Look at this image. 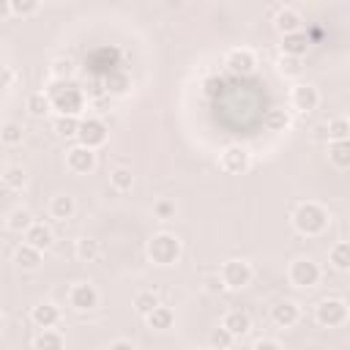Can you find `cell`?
<instances>
[{"mask_svg":"<svg viewBox=\"0 0 350 350\" xmlns=\"http://www.w3.org/2000/svg\"><path fill=\"white\" fill-rule=\"evenodd\" d=\"M30 317H33V323H36L38 328H52V325L60 320V309H57L55 304H38V306H33Z\"/></svg>","mask_w":350,"mask_h":350,"instance_id":"d6986e66","label":"cell"},{"mask_svg":"<svg viewBox=\"0 0 350 350\" xmlns=\"http://www.w3.org/2000/svg\"><path fill=\"white\" fill-rule=\"evenodd\" d=\"M298 306L293 304V301H279L273 309H271V317H273V323L276 325H282V328H290V325H295L298 323Z\"/></svg>","mask_w":350,"mask_h":350,"instance_id":"2e32d148","label":"cell"},{"mask_svg":"<svg viewBox=\"0 0 350 350\" xmlns=\"http://www.w3.org/2000/svg\"><path fill=\"white\" fill-rule=\"evenodd\" d=\"M46 96H49L52 109H57L60 115L77 118L82 112V107H85V96H82V90L74 82H57L55 88H49Z\"/></svg>","mask_w":350,"mask_h":350,"instance_id":"7a4b0ae2","label":"cell"},{"mask_svg":"<svg viewBox=\"0 0 350 350\" xmlns=\"http://www.w3.org/2000/svg\"><path fill=\"white\" fill-rule=\"evenodd\" d=\"M68 304L77 309V312H90L98 306V290L90 284V282H77L68 293Z\"/></svg>","mask_w":350,"mask_h":350,"instance_id":"ba28073f","label":"cell"},{"mask_svg":"<svg viewBox=\"0 0 350 350\" xmlns=\"http://www.w3.org/2000/svg\"><path fill=\"white\" fill-rule=\"evenodd\" d=\"M347 134H350V123H347V118H334V120L328 123V137H331L334 142L347 139Z\"/></svg>","mask_w":350,"mask_h":350,"instance_id":"e575fe53","label":"cell"},{"mask_svg":"<svg viewBox=\"0 0 350 350\" xmlns=\"http://www.w3.org/2000/svg\"><path fill=\"white\" fill-rule=\"evenodd\" d=\"M156 306H159V295H156V293L142 290V293H137V295H134V309H137V314L148 317V314H150Z\"/></svg>","mask_w":350,"mask_h":350,"instance_id":"4316f807","label":"cell"},{"mask_svg":"<svg viewBox=\"0 0 350 350\" xmlns=\"http://www.w3.org/2000/svg\"><path fill=\"white\" fill-rule=\"evenodd\" d=\"M252 350H282V347H279L273 339H260V342H257Z\"/></svg>","mask_w":350,"mask_h":350,"instance_id":"b9f144b4","label":"cell"},{"mask_svg":"<svg viewBox=\"0 0 350 350\" xmlns=\"http://www.w3.org/2000/svg\"><path fill=\"white\" fill-rule=\"evenodd\" d=\"M328 156H331V161H334L339 170H347V167H350V142H347V139H342V142H331Z\"/></svg>","mask_w":350,"mask_h":350,"instance_id":"d4e9b609","label":"cell"},{"mask_svg":"<svg viewBox=\"0 0 350 350\" xmlns=\"http://www.w3.org/2000/svg\"><path fill=\"white\" fill-rule=\"evenodd\" d=\"M254 66H257V57H254L252 49H232V52L227 55V68H230L232 74L246 77V74L254 71Z\"/></svg>","mask_w":350,"mask_h":350,"instance_id":"8fae6325","label":"cell"},{"mask_svg":"<svg viewBox=\"0 0 350 350\" xmlns=\"http://www.w3.org/2000/svg\"><path fill=\"white\" fill-rule=\"evenodd\" d=\"M153 213H156L159 219H170V216H175V202H170V200H159V202L153 205Z\"/></svg>","mask_w":350,"mask_h":350,"instance_id":"ab89813d","label":"cell"},{"mask_svg":"<svg viewBox=\"0 0 350 350\" xmlns=\"http://www.w3.org/2000/svg\"><path fill=\"white\" fill-rule=\"evenodd\" d=\"M276 66H279V74H284V77H298V74H301V60H298V57L282 55Z\"/></svg>","mask_w":350,"mask_h":350,"instance_id":"74e56055","label":"cell"},{"mask_svg":"<svg viewBox=\"0 0 350 350\" xmlns=\"http://www.w3.org/2000/svg\"><path fill=\"white\" fill-rule=\"evenodd\" d=\"M104 90L112 96H126L131 90V77L126 71H107L104 74Z\"/></svg>","mask_w":350,"mask_h":350,"instance_id":"ac0fdd59","label":"cell"},{"mask_svg":"<svg viewBox=\"0 0 350 350\" xmlns=\"http://www.w3.org/2000/svg\"><path fill=\"white\" fill-rule=\"evenodd\" d=\"M8 82H11V71H8V68H3V71H0V88H5Z\"/></svg>","mask_w":350,"mask_h":350,"instance_id":"f6af8a7d","label":"cell"},{"mask_svg":"<svg viewBox=\"0 0 350 350\" xmlns=\"http://www.w3.org/2000/svg\"><path fill=\"white\" fill-rule=\"evenodd\" d=\"M8 3H11V14H16V16H30L41 8L38 0H8Z\"/></svg>","mask_w":350,"mask_h":350,"instance_id":"d590c367","label":"cell"},{"mask_svg":"<svg viewBox=\"0 0 350 350\" xmlns=\"http://www.w3.org/2000/svg\"><path fill=\"white\" fill-rule=\"evenodd\" d=\"M49 211H52L55 219H71V216H74V197H71V194H57V197H52Z\"/></svg>","mask_w":350,"mask_h":350,"instance_id":"cb8c5ba5","label":"cell"},{"mask_svg":"<svg viewBox=\"0 0 350 350\" xmlns=\"http://www.w3.org/2000/svg\"><path fill=\"white\" fill-rule=\"evenodd\" d=\"M145 323H148V328H153V331H167V328H172V323H175V312L170 309V306H156L148 317H145Z\"/></svg>","mask_w":350,"mask_h":350,"instance_id":"ffe728a7","label":"cell"},{"mask_svg":"<svg viewBox=\"0 0 350 350\" xmlns=\"http://www.w3.org/2000/svg\"><path fill=\"white\" fill-rule=\"evenodd\" d=\"M317 104H320L317 88H312V85H295L293 88V107L298 112H312V109H317Z\"/></svg>","mask_w":350,"mask_h":350,"instance_id":"7c38bea8","label":"cell"},{"mask_svg":"<svg viewBox=\"0 0 350 350\" xmlns=\"http://www.w3.org/2000/svg\"><path fill=\"white\" fill-rule=\"evenodd\" d=\"M77 139L82 148L88 150H96L107 142V126L98 120V118H88V120H79V129H77Z\"/></svg>","mask_w":350,"mask_h":350,"instance_id":"5b68a950","label":"cell"},{"mask_svg":"<svg viewBox=\"0 0 350 350\" xmlns=\"http://www.w3.org/2000/svg\"><path fill=\"white\" fill-rule=\"evenodd\" d=\"M273 27H276L282 36L298 33V30H301V16H298L293 8H279L276 16H273Z\"/></svg>","mask_w":350,"mask_h":350,"instance_id":"e0dca14e","label":"cell"},{"mask_svg":"<svg viewBox=\"0 0 350 350\" xmlns=\"http://www.w3.org/2000/svg\"><path fill=\"white\" fill-rule=\"evenodd\" d=\"M331 262H334L336 271H347L350 268V243L347 241H339L331 249Z\"/></svg>","mask_w":350,"mask_h":350,"instance_id":"f546056e","label":"cell"},{"mask_svg":"<svg viewBox=\"0 0 350 350\" xmlns=\"http://www.w3.org/2000/svg\"><path fill=\"white\" fill-rule=\"evenodd\" d=\"M328 211L317 202H301L295 211H293V227L301 232V235H320L325 227H328Z\"/></svg>","mask_w":350,"mask_h":350,"instance_id":"6da1fadb","label":"cell"},{"mask_svg":"<svg viewBox=\"0 0 350 350\" xmlns=\"http://www.w3.org/2000/svg\"><path fill=\"white\" fill-rule=\"evenodd\" d=\"M66 167L71 172L85 175V172H90L96 167V153L88 150V148H82V145H74L71 150H66Z\"/></svg>","mask_w":350,"mask_h":350,"instance_id":"9c48e42d","label":"cell"},{"mask_svg":"<svg viewBox=\"0 0 350 350\" xmlns=\"http://www.w3.org/2000/svg\"><path fill=\"white\" fill-rule=\"evenodd\" d=\"M25 243L33 246V249H38V252H44V249L52 246V230H49L46 224L33 221V224L25 230Z\"/></svg>","mask_w":350,"mask_h":350,"instance_id":"9a60e30c","label":"cell"},{"mask_svg":"<svg viewBox=\"0 0 350 350\" xmlns=\"http://www.w3.org/2000/svg\"><path fill=\"white\" fill-rule=\"evenodd\" d=\"M221 328H224V331H230V336H232V339H238V336L249 334V328H252V317H249L246 312H241V309H232V312H227V314H224Z\"/></svg>","mask_w":350,"mask_h":350,"instance_id":"4fadbf2b","label":"cell"},{"mask_svg":"<svg viewBox=\"0 0 350 350\" xmlns=\"http://www.w3.org/2000/svg\"><path fill=\"white\" fill-rule=\"evenodd\" d=\"M262 123H265L268 131H284V129L290 126V115H287V109L273 107V109H268V112L262 115Z\"/></svg>","mask_w":350,"mask_h":350,"instance_id":"603a6c76","label":"cell"},{"mask_svg":"<svg viewBox=\"0 0 350 350\" xmlns=\"http://www.w3.org/2000/svg\"><path fill=\"white\" fill-rule=\"evenodd\" d=\"M11 14V3L8 0H0V19H5Z\"/></svg>","mask_w":350,"mask_h":350,"instance_id":"ee69618b","label":"cell"},{"mask_svg":"<svg viewBox=\"0 0 350 350\" xmlns=\"http://www.w3.org/2000/svg\"><path fill=\"white\" fill-rule=\"evenodd\" d=\"M49 71H52V77H55V79H60V82H63V79H66V77L74 71V63H71L68 57H55Z\"/></svg>","mask_w":350,"mask_h":350,"instance_id":"8d00e7d4","label":"cell"},{"mask_svg":"<svg viewBox=\"0 0 350 350\" xmlns=\"http://www.w3.org/2000/svg\"><path fill=\"white\" fill-rule=\"evenodd\" d=\"M249 150L246 148H241V145H230V148H224V153H221V170H227V172H232V175H241V172H246L249 170Z\"/></svg>","mask_w":350,"mask_h":350,"instance_id":"30bf717a","label":"cell"},{"mask_svg":"<svg viewBox=\"0 0 350 350\" xmlns=\"http://www.w3.org/2000/svg\"><path fill=\"white\" fill-rule=\"evenodd\" d=\"M33 347H36V350H66V339H63V334H57V331H52V328H44V331L36 336Z\"/></svg>","mask_w":350,"mask_h":350,"instance_id":"44dd1931","label":"cell"},{"mask_svg":"<svg viewBox=\"0 0 350 350\" xmlns=\"http://www.w3.org/2000/svg\"><path fill=\"white\" fill-rule=\"evenodd\" d=\"M0 331H3V314H0Z\"/></svg>","mask_w":350,"mask_h":350,"instance_id":"bcb514c9","label":"cell"},{"mask_svg":"<svg viewBox=\"0 0 350 350\" xmlns=\"http://www.w3.org/2000/svg\"><path fill=\"white\" fill-rule=\"evenodd\" d=\"M205 290H208V293H221V290H224V282H221V276H219V273H211V276H205Z\"/></svg>","mask_w":350,"mask_h":350,"instance_id":"60d3db41","label":"cell"},{"mask_svg":"<svg viewBox=\"0 0 350 350\" xmlns=\"http://www.w3.org/2000/svg\"><path fill=\"white\" fill-rule=\"evenodd\" d=\"M221 282H224V287H230V290H241V287H246L249 282H252V265L246 262V260H227L224 265H221Z\"/></svg>","mask_w":350,"mask_h":350,"instance_id":"8992f818","label":"cell"},{"mask_svg":"<svg viewBox=\"0 0 350 350\" xmlns=\"http://www.w3.org/2000/svg\"><path fill=\"white\" fill-rule=\"evenodd\" d=\"M96 257H98V241H93V238H79V241H77V260L90 262V260H96Z\"/></svg>","mask_w":350,"mask_h":350,"instance_id":"1f68e13d","label":"cell"},{"mask_svg":"<svg viewBox=\"0 0 350 350\" xmlns=\"http://www.w3.org/2000/svg\"><path fill=\"white\" fill-rule=\"evenodd\" d=\"M232 342H235V339H232V336H230V331H224L221 325L211 331V345H213L216 350H227Z\"/></svg>","mask_w":350,"mask_h":350,"instance_id":"f35d334b","label":"cell"},{"mask_svg":"<svg viewBox=\"0 0 350 350\" xmlns=\"http://www.w3.org/2000/svg\"><path fill=\"white\" fill-rule=\"evenodd\" d=\"M314 317H317L320 325H328V328L345 325V323H347V304H345L342 298H323V301L317 304Z\"/></svg>","mask_w":350,"mask_h":350,"instance_id":"277c9868","label":"cell"},{"mask_svg":"<svg viewBox=\"0 0 350 350\" xmlns=\"http://www.w3.org/2000/svg\"><path fill=\"white\" fill-rule=\"evenodd\" d=\"M27 109H30L33 118H44V115L52 109L49 96H46V93H33V96H27Z\"/></svg>","mask_w":350,"mask_h":350,"instance_id":"4dcf8cb0","label":"cell"},{"mask_svg":"<svg viewBox=\"0 0 350 350\" xmlns=\"http://www.w3.org/2000/svg\"><path fill=\"white\" fill-rule=\"evenodd\" d=\"M22 137H25V129H22L19 123H3V126H0V139H3L5 145H19Z\"/></svg>","mask_w":350,"mask_h":350,"instance_id":"836d02e7","label":"cell"},{"mask_svg":"<svg viewBox=\"0 0 350 350\" xmlns=\"http://www.w3.org/2000/svg\"><path fill=\"white\" fill-rule=\"evenodd\" d=\"M30 224H33V213H30L27 208H14V211L8 213V230L25 232Z\"/></svg>","mask_w":350,"mask_h":350,"instance_id":"484cf974","label":"cell"},{"mask_svg":"<svg viewBox=\"0 0 350 350\" xmlns=\"http://www.w3.org/2000/svg\"><path fill=\"white\" fill-rule=\"evenodd\" d=\"M107 350H137V347H134L129 339H115V342H112Z\"/></svg>","mask_w":350,"mask_h":350,"instance_id":"7bdbcfd3","label":"cell"},{"mask_svg":"<svg viewBox=\"0 0 350 350\" xmlns=\"http://www.w3.org/2000/svg\"><path fill=\"white\" fill-rule=\"evenodd\" d=\"M148 257L156 265H172L180 257V238L172 232H156L148 241Z\"/></svg>","mask_w":350,"mask_h":350,"instance_id":"3957f363","label":"cell"},{"mask_svg":"<svg viewBox=\"0 0 350 350\" xmlns=\"http://www.w3.org/2000/svg\"><path fill=\"white\" fill-rule=\"evenodd\" d=\"M109 183H112L118 191H129V189L134 186V175H131L129 167H115V170L109 172Z\"/></svg>","mask_w":350,"mask_h":350,"instance_id":"f1b7e54d","label":"cell"},{"mask_svg":"<svg viewBox=\"0 0 350 350\" xmlns=\"http://www.w3.org/2000/svg\"><path fill=\"white\" fill-rule=\"evenodd\" d=\"M3 183H5L8 189H25V183H27L25 167H16V164L5 167V170H3Z\"/></svg>","mask_w":350,"mask_h":350,"instance_id":"83f0119b","label":"cell"},{"mask_svg":"<svg viewBox=\"0 0 350 350\" xmlns=\"http://www.w3.org/2000/svg\"><path fill=\"white\" fill-rule=\"evenodd\" d=\"M290 282L295 287H314L320 282V265L309 257H298L290 265Z\"/></svg>","mask_w":350,"mask_h":350,"instance_id":"52a82bcc","label":"cell"},{"mask_svg":"<svg viewBox=\"0 0 350 350\" xmlns=\"http://www.w3.org/2000/svg\"><path fill=\"white\" fill-rule=\"evenodd\" d=\"M14 260H16V265L25 268V271H36V268L41 265V252L33 249V246H27V243H22V246L16 249V254H14Z\"/></svg>","mask_w":350,"mask_h":350,"instance_id":"7402d4cb","label":"cell"},{"mask_svg":"<svg viewBox=\"0 0 350 350\" xmlns=\"http://www.w3.org/2000/svg\"><path fill=\"white\" fill-rule=\"evenodd\" d=\"M306 49H309V36H306L304 30L290 33V36H282V55L301 60V57L306 55Z\"/></svg>","mask_w":350,"mask_h":350,"instance_id":"5bb4252c","label":"cell"},{"mask_svg":"<svg viewBox=\"0 0 350 350\" xmlns=\"http://www.w3.org/2000/svg\"><path fill=\"white\" fill-rule=\"evenodd\" d=\"M77 129H79L77 118H71V115H57L55 118V131L60 137H77Z\"/></svg>","mask_w":350,"mask_h":350,"instance_id":"d6a6232c","label":"cell"}]
</instances>
